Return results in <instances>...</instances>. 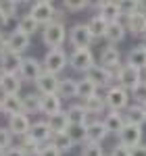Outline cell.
Instances as JSON below:
<instances>
[{"instance_id": "c3c4849f", "label": "cell", "mask_w": 146, "mask_h": 156, "mask_svg": "<svg viewBox=\"0 0 146 156\" xmlns=\"http://www.w3.org/2000/svg\"><path fill=\"white\" fill-rule=\"evenodd\" d=\"M104 2H107V0H88V4H90L92 9H98V11L102 9V4H104Z\"/></svg>"}, {"instance_id": "8fae6325", "label": "cell", "mask_w": 146, "mask_h": 156, "mask_svg": "<svg viewBox=\"0 0 146 156\" xmlns=\"http://www.w3.org/2000/svg\"><path fill=\"white\" fill-rule=\"evenodd\" d=\"M117 137H119V142H121L123 146L136 148V146L142 144V137H144L142 125H130V123H125V127L121 129V133H119Z\"/></svg>"}, {"instance_id": "f907efd6", "label": "cell", "mask_w": 146, "mask_h": 156, "mask_svg": "<svg viewBox=\"0 0 146 156\" xmlns=\"http://www.w3.org/2000/svg\"><path fill=\"white\" fill-rule=\"evenodd\" d=\"M4 50H6V37H4L2 34H0V54H2Z\"/></svg>"}, {"instance_id": "bcb514c9", "label": "cell", "mask_w": 146, "mask_h": 156, "mask_svg": "<svg viewBox=\"0 0 146 156\" xmlns=\"http://www.w3.org/2000/svg\"><path fill=\"white\" fill-rule=\"evenodd\" d=\"M9 23H11V17H9L4 11H0V31H2V29H4Z\"/></svg>"}, {"instance_id": "f1b7e54d", "label": "cell", "mask_w": 146, "mask_h": 156, "mask_svg": "<svg viewBox=\"0 0 146 156\" xmlns=\"http://www.w3.org/2000/svg\"><path fill=\"white\" fill-rule=\"evenodd\" d=\"M88 27H90V31H92V36H94V40H100V37L107 36V29H109V21L100 15V12H96L94 17H90V21H88Z\"/></svg>"}, {"instance_id": "d6a6232c", "label": "cell", "mask_w": 146, "mask_h": 156, "mask_svg": "<svg viewBox=\"0 0 146 156\" xmlns=\"http://www.w3.org/2000/svg\"><path fill=\"white\" fill-rule=\"evenodd\" d=\"M96 94H98V85L92 79H88V77L77 79V98L79 100H86V98L96 96Z\"/></svg>"}, {"instance_id": "b9f144b4", "label": "cell", "mask_w": 146, "mask_h": 156, "mask_svg": "<svg viewBox=\"0 0 146 156\" xmlns=\"http://www.w3.org/2000/svg\"><path fill=\"white\" fill-rule=\"evenodd\" d=\"M17 9H19V2L17 0H0V11H4L9 17H17Z\"/></svg>"}, {"instance_id": "4dcf8cb0", "label": "cell", "mask_w": 146, "mask_h": 156, "mask_svg": "<svg viewBox=\"0 0 146 156\" xmlns=\"http://www.w3.org/2000/svg\"><path fill=\"white\" fill-rule=\"evenodd\" d=\"M100 15L109 21V23H113V21H119L123 17V12L121 9H119V4H117V0H107L104 4H102V9H100Z\"/></svg>"}, {"instance_id": "60d3db41", "label": "cell", "mask_w": 146, "mask_h": 156, "mask_svg": "<svg viewBox=\"0 0 146 156\" xmlns=\"http://www.w3.org/2000/svg\"><path fill=\"white\" fill-rule=\"evenodd\" d=\"M132 100H136L138 104H146V79H142L132 90Z\"/></svg>"}, {"instance_id": "5bb4252c", "label": "cell", "mask_w": 146, "mask_h": 156, "mask_svg": "<svg viewBox=\"0 0 146 156\" xmlns=\"http://www.w3.org/2000/svg\"><path fill=\"white\" fill-rule=\"evenodd\" d=\"M29 46H31V37L27 34H23V31H19V29H15V31H11L6 36V48L13 50V52L23 54L25 50H29Z\"/></svg>"}, {"instance_id": "484cf974", "label": "cell", "mask_w": 146, "mask_h": 156, "mask_svg": "<svg viewBox=\"0 0 146 156\" xmlns=\"http://www.w3.org/2000/svg\"><path fill=\"white\" fill-rule=\"evenodd\" d=\"M46 121H48L52 133H65V131H69V127H71V121H69L67 110H61V112H57L52 117H46Z\"/></svg>"}, {"instance_id": "ac0fdd59", "label": "cell", "mask_w": 146, "mask_h": 156, "mask_svg": "<svg viewBox=\"0 0 146 156\" xmlns=\"http://www.w3.org/2000/svg\"><path fill=\"white\" fill-rule=\"evenodd\" d=\"M15 135H27L29 127H31V119L27 112H17L9 117V125H6Z\"/></svg>"}, {"instance_id": "94428289", "label": "cell", "mask_w": 146, "mask_h": 156, "mask_svg": "<svg viewBox=\"0 0 146 156\" xmlns=\"http://www.w3.org/2000/svg\"><path fill=\"white\" fill-rule=\"evenodd\" d=\"M144 79H146V77H144Z\"/></svg>"}, {"instance_id": "d6986e66", "label": "cell", "mask_w": 146, "mask_h": 156, "mask_svg": "<svg viewBox=\"0 0 146 156\" xmlns=\"http://www.w3.org/2000/svg\"><path fill=\"white\" fill-rule=\"evenodd\" d=\"M88 125V142H96V144H102L107 137H109L111 133L109 129L104 127V123L102 119H92L86 123Z\"/></svg>"}, {"instance_id": "7bdbcfd3", "label": "cell", "mask_w": 146, "mask_h": 156, "mask_svg": "<svg viewBox=\"0 0 146 156\" xmlns=\"http://www.w3.org/2000/svg\"><path fill=\"white\" fill-rule=\"evenodd\" d=\"M38 156H63V152L54 144H52V142H48V144H44L42 148H40Z\"/></svg>"}, {"instance_id": "ee69618b", "label": "cell", "mask_w": 146, "mask_h": 156, "mask_svg": "<svg viewBox=\"0 0 146 156\" xmlns=\"http://www.w3.org/2000/svg\"><path fill=\"white\" fill-rule=\"evenodd\" d=\"M109 156H132V148L130 146H123L121 142L117 146H113V150H111Z\"/></svg>"}, {"instance_id": "680465c9", "label": "cell", "mask_w": 146, "mask_h": 156, "mask_svg": "<svg viewBox=\"0 0 146 156\" xmlns=\"http://www.w3.org/2000/svg\"><path fill=\"white\" fill-rule=\"evenodd\" d=\"M44 2H52V0H44Z\"/></svg>"}, {"instance_id": "e0dca14e", "label": "cell", "mask_w": 146, "mask_h": 156, "mask_svg": "<svg viewBox=\"0 0 146 156\" xmlns=\"http://www.w3.org/2000/svg\"><path fill=\"white\" fill-rule=\"evenodd\" d=\"M125 27L132 36H144L146 34V12L144 11H138L134 15H127L125 17Z\"/></svg>"}, {"instance_id": "836d02e7", "label": "cell", "mask_w": 146, "mask_h": 156, "mask_svg": "<svg viewBox=\"0 0 146 156\" xmlns=\"http://www.w3.org/2000/svg\"><path fill=\"white\" fill-rule=\"evenodd\" d=\"M40 27H42V25L38 23L29 12L23 15V17L19 19V23H17V29H19V31H23V34H27L29 37L34 36V34H38V31H40Z\"/></svg>"}, {"instance_id": "d4e9b609", "label": "cell", "mask_w": 146, "mask_h": 156, "mask_svg": "<svg viewBox=\"0 0 146 156\" xmlns=\"http://www.w3.org/2000/svg\"><path fill=\"white\" fill-rule=\"evenodd\" d=\"M2 112L4 115H17V112H23V96L19 94H6L2 96Z\"/></svg>"}, {"instance_id": "db71d44e", "label": "cell", "mask_w": 146, "mask_h": 156, "mask_svg": "<svg viewBox=\"0 0 146 156\" xmlns=\"http://www.w3.org/2000/svg\"><path fill=\"white\" fill-rule=\"evenodd\" d=\"M17 2H19V4H25V2H29V0H17Z\"/></svg>"}, {"instance_id": "44dd1931", "label": "cell", "mask_w": 146, "mask_h": 156, "mask_svg": "<svg viewBox=\"0 0 146 156\" xmlns=\"http://www.w3.org/2000/svg\"><path fill=\"white\" fill-rule=\"evenodd\" d=\"M63 110V98L59 94H42V115L52 117Z\"/></svg>"}, {"instance_id": "11a10c76", "label": "cell", "mask_w": 146, "mask_h": 156, "mask_svg": "<svg viewBox=\"0 0 146 156\" xmlns=\"http://www.w3.org/2000/svg\"><path fill=\"white\" fill-rule=\"evenodd\" d=\"M0 112H2V96H0Z\"/></svg>"}, {"instance_id": "816d5d0a", "label": "cell", "mask_w": 146, "mask_h": 156, "mask_svg": "<svg viewBox=\"0 0 146 156\" xmlns=\"http://www.w3.org/2000/svg\"><path fill=\"white\" fill-rule=\"evenodd\" d=\"M140 6H142V11H146V0H140Z\"/></svg>"}, {"instance_id": "f35d334b", "label": "cell", "mask_w": 146, "mask_h": 156, "mask_svg": "<svg viewBox=\"0 0 146 156\" xmlns=\"http://www.w3.org/2000/svg\"><path fill=\"white\" fill-rule=\"evenodd\" d=\"M82 156H104V150L96 142H86L82 146Z\"/></svg>"}, {"instance_id": "2e32d148", "label": "cell", "mask_w": 146, "mask_h": 156, "mask_svg": "<svg viewBox=\"0 0 146 156\" xmlns=\"http://www.w3.org/2000/svg\"><path fill=\"white\" fill-rule=\"evenodd\" d=\"M21 65H23V54H19V52H13L6 48L0 54V69L4 73H19Z\"/></svg>"}, {"instance_id": "cb8c5ba5", "label": "cell", "mask_w": 146, "mask_h": 156, "mask_svg": "<svg viewBox=\"0 0 146 156\" xmlns=\"http://www.w3.org/2000/svg\"><path fill=\"white\" fill-rule=\"evenodd\" d=\"M125 123H130V125H144L146 123V112H144V106L142 104H130V106L125 108L121 112Z\"/></svg>"}, {"instance_id": "277c9868", "label": "cell", "mask_w": 146, "mask_h": 156, "mask_svg": "<svg viewBox=\"0 0 146 156\" xmlns=\"http://www.w3.org/2000/svg\"><path fill=\"white\" fill-rule=\"evenodd\" d=\"M42 65H44V71H50V73H63L69 65V56L65 48H48V52L44 54L42 58Z\"/></svg>"}, {"instance_id": "74e56055", "label": "cell", "mask_w": 146, "mask_h": 156, "mask_svg": "<svg viewBox=\"0 0 146 156\" xmlns=\"http://www.w3.org/2000/svg\"><path fill=\"white\" fill-rule=\"evenodd\" d=\"M13 144H15V133L9 127H0V152L11 148Z\"/></svg>"}, {"instance_id": "8992f818", "label": "cell", "mask_w": 146, "mask_h": 156, "mask_svg": "<svg viewBox=\"0 0 146 156\" xmlns=\"http://www.w3.org/2000/svg\"><path fill=\"white\" fill-rule=\"evenodd\" d=\"M69 42L73 48H92L94 44V36L90 31L88 23H75L69 29Z\"/></svg>"}, {"instance_id": "7dc6e473", "label": "cell", "mask_w": 146, "mask_h": 156, "mask_svg": "<svg viewBox=\"0 0 146 156\" xmlns=\"http://www.w3.org/2000/svg\"><path fill=\"white\" fill-rule=\"evenodd\" d=\"M132 156H146V146L140 144V146H136V148H132Z\"/></svg>"}, {"instance_id": "1f68e13d", "label": "cell", "mask_w": 146, "mask_h": 156, "mask_svg": "<svg viewBox=\"0 0 146 156\" xmlns=\"http://www.w3.org/2000/svg\"><path fill=\"white\" fill-rule=\"evenodd\" d=\"M82 102H84V106L88 108L90 115H104V110H107V100H104V96H98V94L86 98Z\"/></svg>"}, {"instance_id": "3957f363", "label": "cell", "mask_w": 146, "mask_h": 156, "mask_svg": "<svg viewBox=\"0 0 146 156\" xmlns=\"http://www.w3.org/2000/svg\"><path fill=\"white\" fill-rule=\"evenodd\" d=\"M94 65H96V58H94L92 48H73L71 50V54H69V67L75 73H84L86 75Z\"/></svg>"}, {"instance_id": "ffe728a7", "label": "cell", "mask_w": 146, "mask_h": 156, "mask_svg": "<svg viewBox=\"0 0 146 156\" xmlns=\"http://www.w3.org/2000/svg\"><path fill=\"white\" fill-rule=\"evenodd\" d=\"M127 27H125V23H121V21H113V23H109V29H107V36H104V40L109 42L111 46H117V44H121L123 40L127 37Z\"/></svg>"}, {"instance_id": "ba28073f", "label": "cell", "mask_w": 146, "mask_h": 156, "mask_svg": "<svg viewBox=\"0 0 146 156\" xmlns=\"http://www.w3.org/2000/svg\"><path fill=\"white\" fill-rule=\"evenodd\" d=\"M86 77L88 79H92L94 83L98 85V90L100 87H104V90H109L111 85H115L113 81H115V75H113V71L111 69H107V67H102L100 62H96L90 71L86 73Z\"/></svg>"}, {"instance_id": "6f0895ef", "label": "cell", "mask_w": 146, "mask_h": 156, "mask_svg": "<svg viewBox=\"0 0 146 156\" xmlns=\"http://www.w3.org/2000/svg\"><path fill=\"white\" fill-rule=\"evenodd\" d=\"M142 106H144V112H146V104H142Z\"/></svg>"}, {"instance_id": "4fadbf2b", "label": "cell", "mask_w": 146, "mask_h": 156, "mask_svg": "<svg viewBox=\"0 0 146 156\" xmlns=\"http://www.w3.org/2000/svg\"><path fill=\"white\" fill-rule=\"evenodd\" d=\"M98 62L102 65V67H107L111 71H117L119 67H121V52L115 48V46H104V48L100 50V54H98Z\"/></svg>"}, {"instance_id": "30bf717a", "label": "cell", "mask_w": 146, "mask_h": 156, "mask_svg": "<svg viewBox=\"0 0 146 156\" xmlns=\"http://www.w3.org/2000/svg\"><path fill=\"white\" fill-rule=\"evenodd\" d=\"M59 85H61V77L50 71H42V75L36 79V90L40 94H59Z\"/></svg>"}, {"instance_id": "f5cc1de1", "label": "cell", "mask_w": 146, "mask_h": 156, "mask_svg": "<svg viewBox=\"0 0 146 156\" xmlns=\"http://www.w3.org/2000/svg\"><path fill=\"white\" fill-rule=\"evenodd\" d=\"M140 44H142V46H146V34L142 36V42H140Z\"/></svg>"}, {"instance_id": "e575fe53", "label": "cell", "mask_w": 146, "mask_h": 156, "mask_svg": "<svg viewBox=\"0 0 146 156\" xmlns=\"http://www.w3.org/2000/svg\"><path fill=\"white\" fill-rule=\"evenodd\" d=\"M67 133L71 135V140H73L75 146H84L86 142H88V125H86V123H75V125H71Z\"/></svg>"}, {"instance_id": "681fc988", "label": "cell", "mask_w": 146, "mask_h": 156, "mask_svg": "<svg viewBox=\"0 0 146 156\" xmlns=\"http://www.w3.org/2000/svg\"><path fill=\"white\" fill-rule=\"evenodd\" d=\"M54 21H59V23H65V11H61V9H57V15H54Z\"/></svg>"}, {"instance_id": "f6af8a7d", "label": "cell", "mask_w": 146, "mask_h": 156, "mask_svg": "<svg viewBox=\"0 0 146 156\" xmlns=\"http://www.w3.org/2000/svg\"><path fill=\"white\" fill-rule=\"evenodd\" d=\"M0 156H25V152L19 146H11V148H6V150H2Z\"/></svg>"}, {"instance_id": "7402d4cb", "label": "cell", "mask_w": 146, "mask_h": 156, "mask_svg": "<svg viewBox=\"0 0 146 156\" xmlns=\"http://www.w3.org/2000/svg\"><path fill=\"white\" fill-rule=\"evenodd\" d=\"M102 123H104V127L109 129V133H113V135H119L121 129L125 127V119H123V115H121V112H115V110L104 112V115H102Z\"/></svg>"}, {"instance_id": "603a6c76", "label": "cell", "mask_w": 146, "mask_h": 156, "mask_svg": "<svg viewBox=\"0 0 146 156\" xmlns=\"http://www.w3.org/2000/svg\"><path fill=\"white\" fill-rule=\"evenodd\" d=\"M125 62L132 65V67H136V69H140V71L144 73L146 71V46H142V44L134 46V48L127 52Z\"/></svg>"}, {"instance_id": "7c38bea8", "label": "cell", "mask_w": 146, "mask_h": 156, "mask_svg": "<svg viewBox=\"0 0 146 156\" xmlns=\"http://www.w3.org/2000/svg\"><path fill=\"white\" fill-rule=\"evenodd\" d=\"M52 129H50L48 121H36V123H31V127H29V131H27V137H31L34 142H38L40 146L48 144L50 140H52Z\"/></svg>"}, {"instance_id": "f546056e", "label": "cell", "mask_w": 146, "mask_h": 156, "mask_svg": "<svg viewBox=\"0 0 146 156\" xmlns=\"http://www.w3.org/2000/svg\"><path fill=\"white\" fill-rule=\"evenodd\" d=\"M59 96L63 100H73L77 98V79L73 77H63L61 85H59Z\"/></svg>"}, {"instance_id": "ab89813d", "label": "cell", "mask_w": 146, "mask_h": 156, "mask_svg": "<svg viewBox=\"0 0 146 156\" xmlns=\"http://www.w3.org/2000/svg\"><path fill=\"white\" fill-rule=\"evenodd\" d=\"M90 4H88V0H63V9L69 12H79L88 9Z\"/></svg>"}, {"instance_id": "5b68a950", "label": "cell", "mask_w": 146, "mask_h": 156, "mask_svg": "<svg viewBox=\"0 0 146 156\" xmlns=\"http://www.w3.org/2000/svg\"><path fill=\"white\" fill-rule=\"evenodd\" d=\"M113 75H115V81L119 85H123V87H127L130 92L144 79V77H142V71L136 69V67H132V65H127V62H123L117 71H113Z\"/></svg>"}, {"instance_id": "9c48e42d", "label": "cell", "mask_w": 146, "mask_h": 156, "mask_svg": "<svg viewBox=\"0 0 146 156\" xmlns=\"http://www.w3.org/2000/svg\"><path fill=\"white\" fill-rule=\"evenodd\" d=\"M42 71H44V65L38 58H34V56H27V58H23L19 75H21L23 83H36V79L42 75Z\"/></svg>"}, {"instance_id": "9a60e30c", "label": "cell", "mask_w": 146, "mask_h": 156, "mask_svg": "<svg viewBox=\"0 0 146 156\" xmlns=\"http://www.w3.org/2000/svg\"><path fill=\"white\" fill-rule=\"evenodd\" d=\"M23 79L19 73H4L2 71V79H0V96L6 94H19L21 92Z\"/></svg>"}, {"instance_id": "8d00e7d4", "label": "cell", "mask_w": 146, "mask_h": 156, "mask_svg": "<svg viewBox=\"0 0 146 156\" xmlns=\"http://www.w3.org/2000/svg\"><path fill=\"white\" fill-rule=\"evenodd\" d=\"M117 4H119V9H121L123 17H127V15H134V12L142 11L140 0H117Z\"/></svg>"}, {"instance_id": "52a82bcc", "label": "cell", "mask_w": 146, "mask_h": 156, "mask_svg": "<svg viewBox=\"0 0 146 156\" xmlns=\"http://www.w3.org/2000/svg\"><path fill=\"white\" fill-rule=\"evenodd\" d=\"M29 15L36 19L38 23L44 25L50 23V21H54V15H57V6L52 4V2H44V0H36L34 4H31V9H29Z\"/></svg>"}, {"instance_id": "7a4b0ae2", "label": "cell", "mask_w": 146, "mask_h": 156, "mask_svg": "<svg viewBox=\"0 0 146 156\" xmlns=\"http://www.w3.org/2000/svg\"><path fill=\"white\" fill-rule=\"evenodd\" d=\"M104 100H107V108L109 110H115V112H123L125 108L130 106V100H132V92L123 85L115 83L111 85L104 94Z\"/></svg>"}, {"instance_id": "91938a15", "label": "cell", "mask_w": 146, "mask_h": 156, "mask_svg": "<svg viewBox=\"0 0 146 156\" xmlns=\"http://www.w3.org/2000/svg\"><path fill=\"white\" fill-rule=\"evenodd\" d=\"M0 34H2V31H0Z\"/></svg>"}, {"instance_id": "6da1fadb", "label": "cell", "mask_w": 146, "mask_h": 156, "mask_svg": "<svg viewBox=\"0 0 146 156\" xmlns=\"http://www.w3.org/2000/svg\"><path fill=\"white\" fill-rule=\"evenodd\" d=\"M69 40V29L65 27V23L59 21H50L42 27V42L48 48H63V44Z\"/></svg>"}, {"instance_id": "d590c367", "label": "cell", "mask_w": 146, "mask_h": 156, "mask_svg": "<svg viewBox=\"0 0 146 156\" xmlns=\"http://www.w3.org/2000/svg\"><path fill=\"white\" fill-rule=\"evenodd\" d=\"M50 142L57 146V148L61 150L63 154H65V152H71V150H73V146H75V144H73V140H71V135H69L67 131H65V133H54Z\"/></svg>"}, {"instance_id": "9f6ffc18", "label": "cell", "mask_w": 146, "mask_h": 156, "mask_svg": "<svg viewBox=\"0 0 146 156\" xmlns=\"http://www.w3.org/2000/svg\"><path fill=\"white\" fill-rule=\"evenodd\" d=\"M0 79H2V69H0Z\"/></svg>"}, {"instance_id": "4316f807", "label": "cell", "mask_w": 146, "mask_h": 156, "mask_svg": "<svg viewBox=\"0 0 146 156\" xmlns=\"http://www.w3.org/2000/svg\"><path fill=\"white\" fill-rule=\"evenodd\" d=\"M67 115H69V121H71V125L75 123H88L90 121V112H88V108L84 106V102H73L67 106Z\"/></svg>"}, {"instance_id": "83f0119b", "label": "cell", "mask_w": 146, "mask_h": 156, "mask_svg": "<svg viewBox=\"0 0 146 156\" xmlns=\"http://www.w3.org/2000/svg\"><path fill=\"white\" fill-rule=\"evenodd\" d=\"M23 112H27V115L42 112V94L40 92H27V94H23Z\"/></svg>"}]
</instances>
